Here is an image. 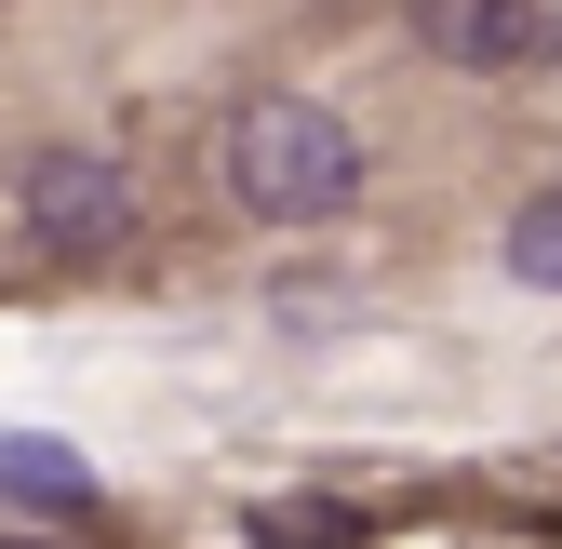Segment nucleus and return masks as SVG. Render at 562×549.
I'll return each instance as SVG.
<instances>
[{"label":"nucleus","mask_w":562,"mask_h":549,"mask_svg":"<svg viewBox=\"0 0 562 549\" xmlns=\"http://www.w3.org/2000/svg\"><path fill=\"white\" fill-rule=\"evenodd\" d=\"M0 496L14 509H94V456L41 442V429H0Z\"/></svg>","instance_id":"20e7f679"},{"label":"nucleus","mask_w":562,"mask_h":549,"mask_svg":"<svg viewBox=\"0 0 562 549\" xmlns=\"http://www.w3.org/2000/svg\"><path fill=\"white\" fill-rule=\"evenodd\" d=\"M348 188H362V134H348L322 94H241V121H228V201L241 215L308 228Z\"/></svg>","instance_id":"f257e3e1"},{"label":"nucleus","mask_w":562,"mask_h":549,"mask_svg":"<svg viewBox=\"0 0 562 549\" xmlns=\"http://www.w3.org/2000/svg\"><path fill=\"white\" fill-rule=\"evenodd\" d=\"M255 549H362V509H335V496H281V509H255Z\"/></svg>","instance_id":"423d86ee"},{"label":"nucleus","mask_w":562,"mask_h":549,"mask_svg":"<svg viewBox=\"0 0 562 549\" xmlns=\"http://www.w3.org/2000/svg\"><path fill=\"white\" fill-rule=\"evenodd\" d=\"M496 255H509V282H522V295H562V188H536V201H522Z\"/></svg>","instance_id":"39448f33"},{"label":"nucleus","mask_w":562,"mask_h":549,"mask_svg":"<svg viewBox=\"0 0 562 549\" xmlns=\"http://www.w3.org/2000/svg\"><path fill=\"white\" fill-rule=\"evenodd\" d=\"M415 41H429L442 67H522L549 41L536 0H415Z\"/></svg>","instance_id":"7ed1b4c3"},{"label":"nucleus","mask_w":562,"mask_h":549,"mask_svg":"<svg viewBox=\"0 0 562 549\" xmlns=\"http://www.w3.org/2000/svg\"><path fill=\"white\" fill-rule=\"evenodd\" d=\"M14 215H27L41 255H108V242L134 228V175H121L108 148H41V161L14 175Z\"/></svg>","instance_id":"f03ea898"}]
</instances>
